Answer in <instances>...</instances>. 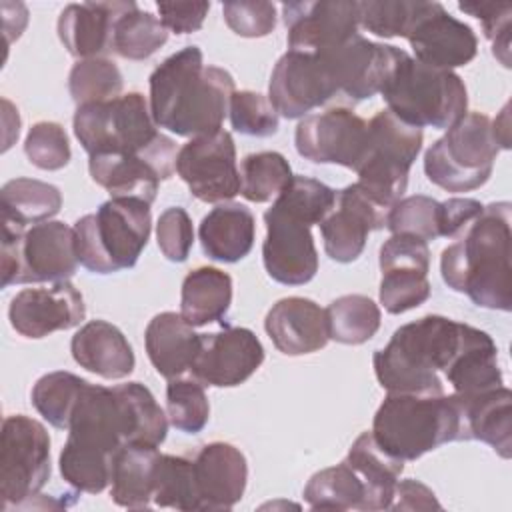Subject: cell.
Segmentation results:
<instances>
[{"mask_svg":"<svg viewBox=\"0 0 512 512\" xmlns=\"http://www.w3.org/2000/svg\"><path fill=\"white\" fill-rule=\"evenodd\" d=\"M458 8L482 22L484 34L492 42L494 56L508 68L512 6L508 2H460Z\"/></svg>","mask_w":512,"mask_h":512,"instance_id":"f907efd6","label":"cell"},{"mask_svg":"<svg viewBox=\"0 0 512 512\" xmlns=\"http://www.w3.org/2000/svg\"><path fill=\"white\" fill-rule=\"evenodd\" d=\"M432 286L428 272L416 268H386L382 270L378 298L386 312L402 314L418 308L430 298Z\"/></svg>","mask_w":512,"mask_h":512,"instance_id":"7dc6e473","label":"cell"},{"mask_svg":"<svg viewBox=\"0 0 512 512\" xmlns=\"http://www.w3.org/2000/svg\"><path fill=\"white\" fill-rule=\"evenodd\" d=\"M126 444V420L114 388L88 382L58 458L62 478L78 492H102L110 484L112 460Z\"/></svg>","mask_w":512,"mask_h":512,"instance_id":"5b68a950","label":"cell"},{"mask_svg":"<svg viewBox=\"0 0 512 512\" xmlns=\"http://www.w3.org/2000/svg\"><path fill=\"white\" fill-rule=\"evenodd\" d=\"M320 54L332 70L338 94L360 102L382 92L394 68L408 52L392 44L372 42L358 32L336 48L322 50Z\"/></svg>","mask_w":512,"mask_h":512,"instance_id":"e0dca14e","label":"cell"},{"mask_svg":"<svg viewBox=\"0 0 512 512\" xmlns=\"http://www.w3.org/2000/svg\"><path fill=\"white\" fill-rule=\"evenodd\" d=\"M508 104L502 108L500 116L496 120H492V130L496 136V142L500 148L508 150L510 148V114H508Z\"/></svg>","mask_w":512,"mask_h":512,"instance_id":"680465c9","label":"cell"},{"mask_svg":"<svg viewBox=\"0 0 512 512\" xmlns=\"http://www.w3.org/2000/svg\"><path fill=\"white\" fill-rule=\"evenodd\" d=\"M176 172L202 202H226L240 194V170L232 134L216 130L190 138L176 158Z\"/></svg>","mask_w":512,"mask_h":512,"instance_id":"9a60e30c","label":"cell"},{"mask_svg":"<svg viewBox=\"0 0 512 512\" xmlns=\"http://www.w3.org/2000/svg\"><path fill=\"white\" fill-rule=\"evenodd\" d=\"M344 462L358 474L364 484V512L390 510V502L404 470V462L388 454L374 440L372 432H362L350 446Z\"/></svg>","mask_w":512,"mask_h":512,"instance_id":"1f68e13d","label":"cell"},{"mask_svg":"<svg viewBox=\"0 0 512 512\" xmlns=\"http://www.w3.org/2000/svg\"><path fill=\"white\" fill-rule=\"evenodd\" d=\"M264 328L272 344L286 356L318 352L330 340L326 308L304 296H288L272 304Z\"/></svg>","mask_w":512,"mask_h":512,"instance_id":"d4e9b609","label":"cell"},{"mask_svg":"<svg viewBox=\"0 0 512 512\" xmlns=\"http://www.w3.org/2000/svg\"><path fill=\"white\" fill-rule=\"evenodd\" d=\"M422 0H364L358 2V26L380 36H406L422 8Z\"/></svg>","mask_w":512,"mask_h":512,"instance_id":"bcb514c9","label":"cell"},{"mask_svg":"<svg viewBox=\"0 0 512 512\" xmlns=\"http://www.w3.org/2000/svg\"><path fill=\"white\" fill-rule=\"evenodd\" d=\"M134 6L132 0L68 4L58 16V38L74 58H102L112 50L116 20Z\"/></svg>","mask_w":512,"mask_h":512,"instance_id":"484cf974","label":"cell"},{"mask_svg":"<svg viewBox=\"0 0 512 512\" xmlns=\"http://www.w3.org/2000/svg\"><path fill=\"white\" fill-rule=\"evenodd\" d=\"M338 94L332 70L320 52L288 50L274 64L268 100L278 116L304 118Z\"/></svg>","mask_w":512,"mask_h":512,"instance_id":"2e32d148","label":"cell"},{"mask_svg":"<svg viewBox=\"0 0 512 512\" xmlns=\"http://www.w3.org/2000/svg\"><path fill=\"white\" fill-rule=\"evenodd\" d=\"M152 230L150 204L138 198H110L94 214L76 220L78 262L96 274L132 268Z\"/></svg>","mask_w":512,"mask_h":512,"instance_id":"52a82bcc","label":"cell"},{"mask_svg":"<svg viewBox=\"0 0 512 512\" xmlns=\"http://www.w3.org/2000/svg\"><path fill=\"white\" fill-rule=\"evenodd\" d=\"M166 416L168 422L184 434L202 432L210 418V404L204 384L192 374L168 380Z\"/></svg>","mask_w":512,"mask_h":512,"instance_id":"b9f144b4","label":"cell"},{"mask_svg":"<svg viewBox=\"0 0 512 512\" xmlns=\"http://www.w3.org/2000/svg\"><path fill=\"white\" fill-rule=\"evenodd\" d=\"M50 478V436L24 414L6 416L0 434V506H22Z\"/></svg>","mask_w":512,"mask_h":512,"instance_id":"4fadbf2b","label":"cell"},{"mask_svg":"<svg viewBox=\"0 0 512 512\" xmlns=\"http://www.w3.org/2000/svg\"><path fill=\"white\" fill-rule=\"evenodd\" d=\"M334 204L336 190L316 178L292 176L264 212L262 260L272 280L302 286L316 276L318 252L310 230L332 212Z\"/></svg>","mask_w":512,"mask_h":512,"instance_id":"3957f363","label":"cell"},{"mask_svg":"<svg viewBox=\"0 0 512 512\" xmlns=\"http://www.w3.org/2000/svg\"><path fill=\"white\" fill-rule=\"evenodd\" d=\"M12 328L24 338H44L56 330L80 326L86 318V306L80 290L60 280L52 286L20 290L8 308Z\"/></svg>","mask_w":512,"mask_h":512,"instance_id":"603a6c76","label":"cell"},{"mask_svg":"<svg viewBox=\"0 0 512 512\" xmlns=\"http://www.w3.org/2000/svg\"><path fill=\"white\" fill-rule=\"evenodd\" d=\"M366 490L358 474L342 460L308 480L304 500L312 510H362Z\"/></svg>","mask_w":512,"mask_h":512,"instance_id":"8d00e7d4","label":"cell"},{"mask_svg":"<svg viewBox=\"0 0 512 512\" xmlns=\"http://www.w3.org/2000/svg\"><path fill=\"white\" fill-rule=\"evenodd\" d=\"M222 14L228 28L244 38H262L276 28V6L272 2H226Z\"/></svg>","mask_w":512,"mask_h":512,"instance_id":"816d5d0a","label":"cell"},{"mask_svg":"<svg viewBox=\"0 0 512 512\" xmlns=\"http://www.w3.org/2000/svg\"><path fill=\"white\" fill-rule=\"evenodd\" d=\"M78 264L76 236L68 224L60 220H46L28 228L2 224V288L68 280Z\"/></svg>","mask_w":512,"mask_h":512,"instance_id":"9c48e42d","label":"cell"},{"mask_svg":"<svg viewBox=\"0 0 512 512\" xmlns=\"http://www.w3.org/2000/svg\"><path fill=\"white\" fill-rule=\"evenodd\" d=\"M386 268H416L428 272V242L410 234H392L380 248V270Z\"/></svg>","mask_w":512,"mask_h":512,"instance_id":"db71d44e","label":"cell"},{"mask_svg":"<svg viewBox=\"0 0 512 512\" xmlns=\"http://www.w3.org/2000/svg\"><path fill=\"white\" fill-rule=\"evenodd\" d=\"M390 208L374 200L358 182L336 192L332 212L318 224L324 252L342 264L354 262L372 230L386 226Z\"/></svg>","mask_w":512,"mask_h":512,"instance_id":"d6986e66","label":"cell"},{"mask_svg":"<svg viewBox=\"0 0 512 512\" xmlns=\"http://www.w3.org/2000/svg\"><path fill=\"white\" fill-rule=\"evenodd\" d=\"M232 304V278L220 268L200 266L182 282L180 314L192 326H206L226 316Z\"/></svg>","mask_w":512,"mask_h":512,"instance_id":"836d02e7","label":"cell"},{"mask_svg":"<svg viewBox=\"0 0 512 512\" xmlns=\"http://www.w3.org/2000/svg\"><path fill=\"white\" fill-rule=\"evenodd\" d=\"M282 18L288 30V50L322 52L358 34V2L318 0L284 2Z\"/></svg>","mask_w":512,"mask_h":512,"instance_id":"7402d4cb","label":"cell"},{"mask_svg":"<svg viewBox=\"0 0 512 512\" xmlns=\"http://www.w3.org/2000/svg\"><path fill=\"white\" fill-rule=\"evenodd\" d=\"M386 228L392 234L418 236L424 242L440 238V202L414 194L400 198L388 212Z\"/></svg>","mask_w":512,"mask_h":512,"instance_id":"f6af8a7d","label":"cell"},{"mask_svg":"<svg viewBox=\"0 0 512 512\" xmlns=\"http://www.w3.org/2000/svg\"><path fill=\"white\" fill-rule=\"evenodd\" d=\"M70 350L76 364L106 380L126 378L136 364L132 346L122 330L106 320L82 324L72 336Z\"/></svg>","mask_w":512,"mask_h":512,"instance_id":"4316f807","label":"cell"},{"mask_svg":"<svg viewBox=\"0 0 512 512\" xmlns=\"http://www.w3.org/2000/svg\"><path fill=\"white\" fill-rule=\"evenodd\" d=\"M264 362V348L250 328L224 326L200 334V350L190 374L204 386L232 388L246 382Z\"/></svg>","mask_w":512,"mask_h":512,"instance_id":"ffe728a7","label":"cell"},{"mask_svg":"<svg viewBox=\"0 0 512 512\" xmlns=\"http://www.w3.org/2000/svg\"><path fill=\"white\" fill-rule=\"evenodd\" d=\"M372 436L388 454L408 462L464 438L462 408L452 394L388 392L374 414Z\"/></svg>","mask_w":512,"mask_h":512,"instance_id":"8992f818","label":"cell"},{"mask_svg":"<svg viewBox=\"0 0 512 512\" xmlns=\"http://www.w3.org/2000/svg\"><path fill=\"white\" fill-rule=\"evenodd\" d=\"M152 502L160 508H174L184 512L198 510L190 458L174 454L158 456Z\"/></svg>","mask_w":512,"mask_h":512,"instance_id":"ee69618b","label":"cell"},{"mask_svg":"<svg viewBox=\"0 0 512 512\" xmlns=\"http://www.w3.org/2000/svg\"><path fill=\"white\" fill-rule=\"evenodd\" d=\"M124 80L116 62L108 58L78 60L68 76V90L78 106L118 98Z\"/></svg>","mask_w":512,"mask_h":512,"instance_id":"7bdbcfd3","label":"cell"},{"mask_svg":"<svg viewBox=\"0 0 512 512\" xmlns=\"http://www.w3.org/2000/svg\"><path fill=\"white\" fill-rule=\"evenodd\" d=\"M404 38L410 42L418 62L440 70L466 66L478 54L474 30L450 16L440 2H424Z\"/></svg>","mask_w":512,"mask_h":512,"instance_id":"44dd1931","label":"cell"},{"mask_svg":"<svg viewBox=\"0 0 512 512\" xmlns=\"http://www.w3.org/2000/svg\"><path fill=\"white\" fill-rule=\"evenodd\" d=\"M292 180L288 160L280 152H254L240 164V194L250 202L276 198Z\"/></svg>","mask_w":512,"mask_h":512,"instance_id":"60d3db41","label":"cell"},{"mask_svg":"<svg viewBox=\"0 0 512 512\" xmlns=\"http://www.w3.org/2000/svg\"><path fill=\"white\" fill-rule=\"evenodd\" d=\"M500 152L492 120L466 112L424 154L426 178L448 192H470L488 182Z\"/></svg>","mask_w":512,"mask_h":512,"instance_id":"8fae6325","label":"cell"},{"mask_svg":"<svg viewBox=\"0 0 512 512\" xmlns=\"http://www.w3.org/2000/svg\"><path fill=\"white\" fill-rule=\"evenodd\" d=\"M72 126L74 136L90 156L140 152L160 134L150 104L140 92L78 106Z\"/></svg>","mask_w":512,"mask_h":512,"instance_id":"7c38bea8","label":"cell"},{"mask_svg":"<svg viewBox=\"0 0 512 512\" xmlns=\"http://www.w3.org/2000/svg\"><path fill=\"white\" fill-rule=\"evenodd\" d=\"M158 448L126 444L114 460L110 472V496L122 508H148L152 504Z\"/></svg>","mask_w":512,"mask_h":512,"instance_id":"d6a6232c","label":"cell"},{"mask_svg":"<svg viewBox=\"0 0 512 512\" xmlns=\"http://www.w3.org/2000/svg\"><path fill=\"white\" fill-rule=\"evenodd\" d=\"M168 40V30L158 16L134 6L116 20L112 50L126 60H144Z\"/></svg>","mask_w":512,"mask_h":512,"instance_id":"ab89813d","label":"cell"},{"mask_svg":"<svg viewBox=\"0 0 512 512\" xmlns=\"http://www.w3.org/2000/svg\"><path fill=\"white\" fill-rule=\"evenodd\" d=\"M160 22L176 34H190L202 28L210 10L208 2H158Z\"/></svg>","mask_w":512,"mask_h":512,"instance_id":"11a10c76","label":"cell"},{"mask_svg":"<svg viewBox=\"0 0 512 512\" xmlns=\"http://www.w3.org/2000/svg\"><path fill=\"white\" fill-rule=\"evenodd\" d=\"M148 84V104L156 126L190 138L220 130L236 92L232 74L204 64L198 46H186L162 60Z\"/></svg>","mask_w":512,"mask_h":512,"instance_id":"6da1fadb","label":"cell"},{"mask_svg":"<svg viewBox=\"0 0 512 512\" xmlns=\"http://www.w3.org/2000/svg\"><path fill=\"white\" fill-rule=\"evenodd\" d=\"M198 510H230L248 480L246 456L228 442H210L192 458Z\"/></svg>","mask_w":512,"mask_h":512,"instance_id":"cb8c5ba5","label":"cell"},{"mask_svg":"<svg viewBox=\"0 0 512 512\" xmlns=\"http://www.w3.org/2000/svg\"><path fill=\"white\" fill-rule=\"evenodd\" d=\"M510 222V202H492L454 236L440 256V272L448 288L488 310L512 308Z\"/></svg>","mask_w":512,"mask_h":512,"instance_id":"7a4b0ae2","label":"cell"},{"mask_svg":"<svg viewBox=\"0 0 512 512\" xmlns=\"http://www.w3.org/2000/svg\"><path fill=\"white\" fill-rule=\"evenodd\" d=\"M28 160L40 170H60L70 162V142L66 130L58 122H36L24 140Z\"/></svg>","mask_w":512,"mask_h":512,"instance_id":"681fc988","label":"cell"},{"mask_svg":"<svg viewBox=\"0 0 512 512\" xmlns=\"http://www.w3.org/2000/svg\"><path fill=\"white\" fill-rule=\"evenodd\" d=\"M466 326L438 314L400 326L390 342L374 352L380 386L386 392L444 394V376L462 346Z\"/></svg>","mask_w":512,"mask_h":512,"instance_id":"277c9868","label":"cell"},{"mask_svg":"<svg viewBox=\"0 0 512 512\" xmlns=\"http://www.w3.org/2000/svg\"><path fill=\"white\" fill-rule=\"evenodd\" d=\"M144 346L156 372L172 380L190 374L200 350V334L194 332V326L182 314L160 312L146 326Z\"/></svg>","mask_w":512,"mask_h":512,"instance_id":"83f0119b","label":"cell"},{"mask_svg":"<svg viewBox=\"0 0 512 512\" xmlns=\"http://www.w3.org/2000/svg\"><path fill=\"white\" fill-rule=\"evenodd\" d=\"M388 110L416 128L448 130L468 108V92L452 70L426 66L406 54L382 88Z\"/></svg>","mask_w":512,"mask_h":512,"instance_id":"ba28073f","label":"cell"},{"mask_svg":"<svg viewBox=\"0 0 512 512\" xmlns=\"http://www.w3.org/2000/svg\"><path fill=\"white\" fill-rule=\"evenodd\" d=\"M176 142L162 132L140 152L96 154L88 160L92 180L112 198H138L154 202L158 184L176 170Z\"/></svg>","mask_w":512,"mask_h":512,"instance_id":"5bb4252c","label":"cell"},{"mask_svg":"<svg viewBox=\"0 0 512 512\" xmlns=\"http://www.w3.org/2000/svg\"><path fill=\"white\" fill-rule=\"evenodd\" d=\"M424 134L388 108L368 120L364 146L354 166L358 184L382 206L392 208L408 186V174L422 150Z\"/></svg>","mask_w":512,"mask_h":512,"instance_id":"30bf717a","label":"cell"},{"mask_svg":"<svg viewBox=\"0 0 512 512\" xmlns=\"http://www.w3.org/2000/svg\"><path fill=\"white\" fill-rule=\"evenodd\" d=\"M482 208L484 204L474 198H448L440 202V236L454 238L482 212Z\"/></svg>","mask_w":512,"mask_h":512,"instance_id":"9f6ffc18","label":"cell"},{"mask_svg":"<svg viewBox=\"0 0 512 512\" xmlns=\"http://www.w3.org/2000/svg\"><path fill=\"white\" fill-rule=\"evenodd\" d=\"M444 380L452 386V392L462 396H474L504 386L498 366V348L492 336L468 324L462 346Z\"/></svg>","mask_w":512,"mask_h":512,"instance_id":"4dcf8cb0","label":"cell"},{"mask_svg":"<svg viewBox=\"0 0 512 512\" xmlns=\"http://www.w3.org/2000/svg\"><path fill=\"white\" fill-rule=\"evenodd\" d=\"M114 392L124 412L128 444L158 448L166 440L168 416L154 394L140 382L118 384Z\"/></svg>","mask_w":512,"mask_h":512,"instance_id":"d590c367","label":"cell"},{"mask_svg":"<svg viewBox=\"0 0 512 512\" xmlns=\"http://www.w3.org/2000/svg\"><path fill=\"white\" fill-rule=\"evenodd\" d=\"M456 394V392H454ZM462 408L464 438L492 446L502 458L512 454V392L506 386L474 396L456 394Z\"/></svg>","mask_w":512,"mask_h":512,"instance_id":"f546056e","label":"cell"},{"mask_svg":"<svg viewBox=\"0 0 512 512\" xmlns=\"http://www.w3.org/2000/svg\"><path fill=\"white\" fill-rule=\"evenodd\" d=\"M198 236L208 258L232 264L250 254L256 236V220L244 204L222 202L202 218Z\"/></svg>","mask_w":512,"mask_h":512,"instance_id":"f1b7e54d","label":"cell"},{"mask_svg":"<svg viewBox=\"0 0 512 512\" xmlns=\"http://www.w3.org/2000/svg\"><path fill=\"white\" fill-rule=\"evenodd\" d=\"M158 248L170 262H184L194 244V228L188 212L180 206L166 208L156 222Z\"/></svg>","mask_w":512,"mask_h":512,"instance_id":"f5cc1de1","label":"cell"},{"mask_svg":"<svg viewBox=\"0 0 512 512\" xmlns=\"http://www.w3.org/2000/svg\"><path fill=\"white\" fill-rule=\"evenodd\" d=\"M328 334L340 344H364L380 328V308L364 294H344L326 308Z\"/></svg>","mask_w":512,"mask_h":512,"instance_id":"74e56055","label":"cell"},{"mask_svg":"<svg viewBox=\"0 0 512 512\" xmlns=\"http://www.w3.org/2000/svg\"><path fill=\"white\" fill-rule=\"evenodd\" d=\"M232 128L246 136L266 138L278 132V112L268 96L254 90H236L228 106Z\"/></svg>","mask_w":512,"mask_h":512,"instance_id":"c3c4849f","label":"cell"},{"mask_svg":"<svg viewBox=\"0 0 512 512\" xmlns=\"http://www.w3.org/2000/svg\"><path fill=\"white\" fill-rule=\"evenodd\" d=\"M368 122L352 108L332 106L304 116L294 134L296 150L302 158L316 164H340L354 170Z\"/></svg>","mask_w":512,"mask_h":512,"instance_id":"ac0fdd59","label":"cell"},{"mask_svg":"<svg viewBox=\"0 0 512 512\" xmlns=\"http://www.w3.org/2000/svg\"><path fill=\"white\" fill-rule=\"evenodd\" d=\"M430 508H442V506L426 484L412 478L398 480L392 502H390V510H430Z\"/></svg>","mask_w":512,"mask_h":512,"instance_id":"6f0895ef","label":"cell"},{"mask_svg":"<svg viewBox=\"0 0 512 512\" xmlns=\"http://www.w3.org/2000/svg\"><path fill=\"white\" fill-rule=\"evenodd\" d=\"M2 224L28 228L46 222L62 208V194L54 184L36 178H14L2 186Z\"/></svg>","mask_w":512,"mask_h":512,"instance_id":"e575fe53","label":"cell"},{"mask_svg":"<svg viewBox=\"0 0 512 512\" xmlns=\"http://www.w3.org/2000/svg\"><path fill=\"white\" fill-rule=\"evenodd\" d=\"M88 380L66 372L56 370L40 376L32 388V404L38 414L48 420L58 430H68L78 398Z\"/></svg>","mask_w":512,"mask_h":512,"instance_id":"f35d334b","label":"cell"}]
</instances>
